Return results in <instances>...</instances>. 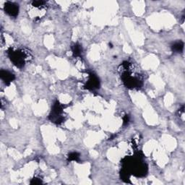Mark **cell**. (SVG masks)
Instances as JSON below:
<instances>
[{
  "label": "cell",
  "mask_w": 185,
  "mask_h": 185,
  "mask_svg": "<svg viewBox=\"0 0 185 185\" xmlns=\"http://www.w3.org/2000/svg\"><path fill=\"white\" fill-rule=\"evenodd\" d=\"M70 161H77L79 159V154L77 152H72L68 156Z\"/></svg>",
  "instance_id": "cell-7"
},
{
  "label": "cell",
  "mask_w": 185,
  "mask_h": 185,
  "mask_svg": "<svg viewBox=\"0 0 185 185\" xmlns=\"http://www.w3.org/2000/svg\"><path fill=\"white\" fill-rule=\"evenodd\" d=\"M98 85H99V82H98V78L96 76L92 75L90 77V80H89L87 87H90L91 89H94L98 87Z\"/></svg>",
  "instance_id": "cell-4"
},
{
  "label": "cell",
  "mask_w": 185,
  "mask_h": 185,
  "mask_svg": "<svg viewBox=\"0 0 185 185\" xmlns=\"http://www.w3.org/2000/svg\"><path fill=\"white\" fill-rule=\"evenodd\" d=\"M5 10L9 15L15 17L18 15V5L12 2H7L5 6Z\"/></svg>",
  "instance_id": "cell-2"
},
{
  "label": "cell",
  "mask_w": 185,
  "mask_h": 185,
  "mask_svg": "<svg viewBox=\"0 0 185 185\" xmlns=\"http://www.w3.org/2000/svg\"><path fill=\"white\" fill-rule=\"evenodd\" d=\"M1 78H2V80H4V82L7 83H11L14 80L15 77H14L13 75L11 74L9 72L2 71L1 72Z\"/></svg>",
  "instance_id": "cell-3"
},
{
  "label": "cell",
  "mask_w": 185,
  "mask_h": 185,
  "mask_svg": "<svg viewBox=\"0 0 185 185\" xmlns=\"http://www.w3.org/2000/svg\"><path fill=\"white\" fill-rule=\"evenodd\" d=\"M124 121H125V124H127V123H128V121H129V118H128L127 116H126V117H125V119H124Z\"/></svg>",
  "instance_id": "cell-8"
},
{
  "label": "cell",
  "mask_w": 185,
  "mask_h": 185,
  "mask_svg": "<svg viewBox=\"0 0 185 185\" xmlns=\"http://www.w3.org/2000/svg\"><path fill=\"white\" fill-rule=\"evenodd\" d=\"M173 50L176 52H182L184 48V43L182 42H177V43H174L173 46Z\"/></svg>",
  "instance_id": "cell-5"
},
{
  "label": "cell",
  "mask_w": 185,
  "mask_h": 185,
  "mask_svg": "<svg viewBox=\"0 0 185 185\" xmlns=\"http://www.w3.org/2000/svg\"><path fill=\"white\" fill-rule=\"evenodd\" d=\"M73 54H74V56H79V55H80L82 52L81 47H80V46H78V45H75V46H73Z\"/></svg>",
  "instance_id": "cell-6"
},
{
  "label": "cell",
  "mask_w": 185,
  "mask_h": 185,
  "mask_svg": "<svg viewBox=\"0 0 185 185\" xmlns=\"http://www.w3.org/2000/svg\"><path fill=\"white\" fill-rule=\"evenodd\" d=\"M9 56H10L11 60L13 62L14 64L17 67H21L24 65L25 60V55L24 54V52H9Z\"/></svg>",
  "instance_id": "cell-1"
}]
</instances>
